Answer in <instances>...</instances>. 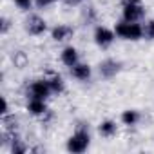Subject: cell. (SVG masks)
I'll list each match as a JSON object with an SVG mask.
<instances>
[{
	"label": "cell",
	"instance_id": "cell-21",
	"mask_svg": "<svg viewBox=\"0 0 154 154\" xmlns=\"http://www.w3.org/2000/svg\"><path fill=\"white\" fill-rule=\"evenodd\" d=\"M9 27H11L9 20H8L6 17H2V18H0V33H2V35H6V33L9 31Z\"/></svg>",
	"mask_w": 154,
	"mask_h": 154
},
{
	"label": "cell",
	"instance_id": "cell-7",
	"mask_svg": "<svg viewBox=\"0 0 154 154\" xmlns=\"http://www.w3.org/2000/svg\"><path fill=\"white\" fill-rule=\"evenodd\" d=\"M122 69V63L112 60V58H107L100 63V74L103 76V78H112V76H116Z\"/></svg>",
	"mask_w": 154,
	"mask_h": 154
},
{
	"label": "cell",
	"instance_id": "cell-24",
	"mask_svg": "<svg viewBox=\"0 0 154 154\" xmlns=\"http://www.w3.org/2000/svg\"><path fill=\"white\" fill-rule=\"evenodd\" d=\"M53 2H56V0H36V6L38 8H45V6H49Z\"/></svg>",
	"mask_w": 154,
	"mask_h": 154
},
{
	"label": "cell",
	"instance_id": "cell-13",
	"mask_svg": "<svg viewBox=\"0 0 154 154\" xmlns=\"http://www.w3.org/2000/svg\"><path fill=\"white\" fill-rule=\"evenodd\" d=\"M116 132H118V125H116V122H112V120H105V122L100 125V134H102L103 138H112V136H116Z\"/></svg>",
	"mask_w": 154,
	"mask_h": 154
},
{
	"label": "cell",
	"instance_id": "cell-12",
	"mask_svg": "<svg viewBox=\"0 0 154 154\" xmlns=\"http://www.w3.org/2000/svg\"><path fill=\"white\" fill-rule=\"evenodd\" d=\"M11 62H13V65L17 67V69H24L26 65H27V62H29V56H27V53L26 51H13V54H11Z\"/></svg>",
	"mask_w": 154,
	"mask_h": 154
},
{
	"label": "cell",
	"instance_id": "cell-15",
	"mask_svg": "<svg viewBox=\"0 0 154 154\" xmlns=\"http://www.w3.org/2000/svg\"><path fill=\"white\" fill-rule=\"evenodd\" d=\"M96 18H98V15H96V9H94V8H84V9H82V22H84L85 26L94 24Z\"/></svg>",
	"mask_w": 154,
	"mask_h": 154
},
{
	"label": "cell",
	"instance_id": "cell-14",
	"mask_svg": "<svg viewBox=\"0 0 154 154\" xmlns=\"http://www.w3.org/2000/svg\"><path fill=\"white\" fill-rule=\"evenodd\" d=\"M2 127H4V131H18L20 122L15 114H4L2 116Z\"/></svg>",
	"mask_w": 154,
	"mask_h": 154
},
{
	"label": "cell",
	"instance_id": "cell-20",
	"mask_svg": "<svg viewBox=\"0 0 154 154\" xmlns=\"http://www.w3.org/2000/svg\"><path fill=\"white\" fill-rule=\"evenodd\" d=\"M53 118H54V112L51 111V109H47L42 116H40V120H42V125H49L51 122H53Z\"/></svg>",
	"mask_w": 154,
	"mask_h": 154
},
{
	"label": "cell",
	"instance_id": "cell-1",
	"mask_svg": "<svg viewBox=\"0 0 154 154\" xmlns=\"http://www.w3.org/2000/svg\"><path fill=\"white\" fill-rule=\"evenodd\" d=\"M89 141H91L89 125H85V123L82 122V123H78V127H76V132L69 138V141H67V150L72 152V154H82V152L87 150Z\"/></svg>",
	"mask_w": 154,
	"mask_h": 154
},
{
	"label": "cell",
	"instance_id": "cell-22",
	"mask_svg": "<svg viewBox=\"0 0 154 154\" xmlns=\"http://www.w3.org/2000/svg\"><path fill=\"white\" fill-rule=\"evenodd\" d=\"M15 4H17L20 9H29V8H31V0H15Z\"/></svg>",
	"mask_w": 154,
	"mask_h": 154
},
{
	"label": "cell",
	"instance_id": "cell-19",
	"mask_svg": "<svg viewBox=\"0 0 154 154\" xmlns=\"http://www.w3.org/2000/svg\"><path fill=\"white\" fill-rule=\"evenodd\" d=\"M143 36L149 38V40L154 38V20H150V22L145 24V27H143Z\"/></svg>",
	"mask_w": 154,
	"mask_h": 154
},
{
	"label": "cell",
	"instance_id": "cell-17",
	"mask_svg": "<svg viewBox=\"0 0 154 154\" xmlns=\"http://www.w3.org/2000/svg\"><path fill=\"white\" fill-rule=\"evenodd\" d=\"M122 122L125 125H136L140 122V112L138 111H125L122 114Z\"/></svg>",
	"mask_w": 154,
	"mask_h": 154
},
{
	"label": "cell",
	"instance_id": "cell-5",
	"mask_svg": "<svg viewBox=\"0 0 154 154\" xmlns=\"http://www.w3.org/2000/svg\"><path fill=\"white\" fill-rule=\"evenodd\" d=\"M26 29H27L29 35L38 36V35H42V33L47 29V24H45V20H44L42 17H38V15H29L27 20H26Z\"/></svg>",
	"mask_w": 154,
	"mask_h": 154
},
{
	"label": "cell",
	"instance_id": "cell-25",
	"mask_svg": "<svg viewBox=\"0 0 154 154\" xmlns=\"http://www.w3.org/2000/svg\"><path fill=\"white\" fill-rule=\"evenodd\" d=\"M84 0H63V4L65 6H78V4H82Z\"/></svg>",
	"mask_w": 154,
	"mask_h": 154
},
{
	"label": "cell",
	"instance_id": "cell-26",
	"mask_svg": "<svg viewBox=\"0 0 154 154\" xmlns=\"http://www.w3.org/2000/svg\"><path fill=\"white\" fill-rule=\"evenodd\" d=\"M31 152H45V149H44V147H33Z\"/></svg>",
	"mask_w": 154,
	"mask_h": 154
},
{
	"label": "cell",
	"instance_id": "cell-16",
	"mask_svg": "<svg viewBox=\"0 0 154 154\" xmlns=\"http://www.w3.org/2000/svg\"><path fill=\"white\" fill-rule=\"evenodd\" d=\"M47 82H49V87H51V91L53 93H62L63 91V80H62V76H58V74H53L51 78H47Z\"/></svg>",
	"mask_w": 154,
	"mask_h": 154
},
{
	"label": "cell",
	"instance_id": "cell-23",
	"mask_svg": "<svg viewBox=\"0 0 154 154\" xmlns=\"http://www.w3.org/2000/svg\"><path fill=\"white\" fill-rule=\"evenodd\" d=\"M0 114H2V116L4 114H9V105H8V100L4 96H2V111H0Z\"/></svg>",
	"mask_w": 154,
	"mask_h": 154
},
{
	"label": "cell",
	"instance_id": "cell-18",
	"mask_svg": "<svg viewBox=\"0 0 154 154\" xmlns=\"http://www.w3.org/2000/svg\"><path fill=\"white\" fill-rule=\"evenodd\" d=\"M9 149H11V152H13V154H24V152H27V147L22 143V140L15 141V143H13Z\"/></svg>",
	"mask_w": 154,
	"mask_h": 154
},
{
	"label": "cell",
	"instance_id": "cell-9",
	"mask_svg": "<svg viewBox=\"0 0 154 154\" xmlns=\"http://www.w3.org/2000/svg\"><path fill=\"white\" fill-rule=\"evenodd\" d=\"M71 74L74 76L76 80L85 82V80L91 78V67H89L87 63H76V65L71 67Z\"/></svg>",
	"mask_w": 154,
	"mask_h": 154
},
{
	"label": "cell",
	"instance_id": "cell-3",
	"mask_svg": "<svg viewBox=\"0 0 154 154\" xmlns=\"http://www.w3.org/2000/svg\"><path fill=\"white\" fill-rule=\"evenodd\" d=\"M145 17V8L141 2H134V4H127L123 6V20L127 22H140Z\"/></svg>",
	"mask_w": 154,
	"mask_h": 154
},
{
	"label": "cell",
	"instance_id": "cell-2",
	"mask_svg": "<svg viewBox=\"0 0 154 154\" xmlns=\"http://www.w3.org/2000/svg\"><path fill=\"white\" fill-rule=\"evenodd\" d=\"M114 33L123 40H140V38H143V26H140L136 22L123 20V22L116 24Z\"/></svg>",
	"mask_w": 154,
	"mask_h": 154
},
{
	"label": "cell",
	"instance_id": "cell-11",
	"mask_svg": "<svg viewBox=\"0 0 154 154\" xmlns=\"http://www.w3.org/2000/svg\"><path fill=\"white\" fill-rule=\"evenodd\" d=\"M27 109L31 114L35 116H42L45 111H47V105H45V100H40V98H31L29 103H27Z\"/></svg>",
	"mask_w": 154,
	"mask_h": 154
},
{
	"label": "cell",
	"instance_id": "cell-6",
	"mask_svg": "<svg viewBox=\"0 0 154 154\" xmlns=\"http://www.w3.org/2000/svg\"><path fill=\"white\" fill-rule=\"evenodd\" d=\"M94 42H96L102 49H107V47L114 42V33H112L111 29H107V27L98 26V27L94 29Z\"/></svg>",
	"mask_w": 154,
	"mask_h": 154
},
{
	"label": "cell",
	"instance_id": "cell-8",
	"mask_svg": "<svg viewBox=\"0 0 154 154\" xmlns=\"http://www.w3.org/2000/svg\"><path fill=\"white\" fill-rule=\"evenodd\" d=\"M72 35H74V29H72L71 26H56V27L51 31V36H53V40H56V42H65V40L72 38Z\"/></svg>",
	"mask_w": 154,
	"mask_h": 154
},
{
	"label": "cell",
	"instance_id": "cell-10",
	"mask_svg": "<svg viewBox=\"0 0 154 154\" xmlns=\"http://www.w3.org/2000/svg\"><path fill=\"white\" fill-rule=\"evenodd\" d=\"M62 62L67 65V67H72V65H76L78 63V51H76L74 47H65L63 51H62Z\"/></svg>",
	"mask_w": 154,
	"mask_h": 154
},
{
	"label": "cell",
	"instance_id": "cell-4",
	"mask_svg": "<svg viewBox=\"0 0 154 154\" xmlns=\"http://www.w3.org/2000/svg\"><path fill=\"white\" fill-rule=\"evenodd\" d=\"M51 93H53V91H51V87H49L47 78H45V80H36V82H33V84L29 85V89H27V94H29L31 98H40V100H45Z\"/></svg>",
	"mask_w": 154,
	"mask_h": 154
},
{
	"label": "cell",
	"instance_id": "cell-27",
	"mask_svg": "<svg viewBox=\"0 0 154 154\" xmlns=\"http://www.w3.org/2000/svg\"><path fill=\"white\" fill-rule=\"evenodd\" d=\"M134 2H140V0H122V6H127V4H134Z\"/></svg>",
	"mask_w": 154,
	"mask_h": 154
}]
</instances>
